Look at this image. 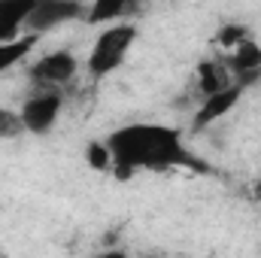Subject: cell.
<instances>
[{
	"label": "cell",
	"instance_id": "cell-1",
	"mask_svg": "<svg viewBox=\"0 0 261 258\" xmlns=\"http://www.w3.org/2000/svg\"><path fill=\"white\" fill-rule=\"evenodd\" d=\"M107 146L113 152L116 179H130L137 170H167V167H192L197 173H210V167L186 149L179 131L167 125L134 122L116 128L107 137Z\"/></svg>",
	"mask_w": 261,
	"mask_h": 258
},
{
	"label": "cell",
	"instance_id": "cell-2",
	"mask_svg": "<svg viewBox=\"0 0 261 258\" xmlns=\"http://www.w3.org/2000/svg\"><path fill=\"white\" fill-rule=\"evenodd\" d=\"M134 40H137V24H130V21H122V24H113V28H107L97 40H94V46H91V55H88V76L91 79H103V76H110V73H116L122 61H125V55H128V49L134 46Z\"/></svg>",
	"mask_w": 261,
	"mask_h": 258
},
{
	"label": "cell",
	"instance_id": "cell-3",
	"mask_svg": "<svg viewBox=\"0 0 261 258\" xmlns=\"http://www.w3.org/2000/svg\"><path fill=\"white\" fill-rule=\"evenodd\" d=\"M61 107H64L61 91L58 88H49V85H40V91L31 94L24 100V107L18 110L21 113V122H24V131L28 134H37V137L49 134V131L55 128L58 116H61Z\"/></svg>",
	"mask_w": 261,
	"mask_h": 258
},
{
	"label": "cell",
	"instance_id": "cell-4",
	"mask_svg": "<svg viewBox=\"0 0 261 258\" xmlns=\"http://www.w3.org/2000/svg\"><path fill=\"white\" fill-rule=\"evenodd\" d=\"M82 15H88V9H85V3L82 0H40L37 6H34V12L28 15V34H46V31H55V28H61L67 21H76V18H82Z\"/></svg>",
	"mask_w": 261,
	"mask_h": 258
},
{
	"label": "cell",
	"instance_id": "cell-5",
	"mask_svg": "<svg viewBox=\"0 0 261 258\" xmlns=\"http://www.w3.org/2000/svg\"><path fill=\"white\" fill-rule=\"evenodd\" d=\"M76 70H79L76 55H73V52H67V49H55V52H49V55L37 58V61L31 64V70H28V76H31L37 85L61 88V85H67V82L76 76Z\"/></svg>",
	"mask_w": 261,
	"mask_h": 258
},
{
	"label": "cell",
	"instance_id": "cell-6",
	"mask_svg": "<svg viewBox=\"0 0 261 258\" xmlns=\"http://www.w3.org/2000/svg\"><path fill=\"white\" fill-rule=\"evenodd\" d=\"M243 91H246L243 85L231 82V85H225V88H219V91H213V94H203V100H200V107H197L195 119H192V131L200 134V131H206L210 125H216L222 116H228V113L240 104Z\"/></svg>",
	"mask_w": 261,
	"mask_h": 258
},
{
	"label": "cell",
	"instance_id": "cell-7",
	"mask_svg": "<svg viewBox=\"0 0 261 258\" xmlns=\"http://www.w3.org/2000/svg\"><path fill=\"white\" fill-rule=\"evenodd\" d=\"M225 67H228V73H231V79L237 85H243V88L258 85L261 82V46L252 37H246L240 46H234L228 52Z\"/></svg>",
	"mask_w": 261,
	"mask_h": 258
},
{
	"label": "cell",
	"instance_id": "cell-8",
	"mask_svg": "<svg viewBox=\"0 0 261 258\" xmlns=\"http://www.w3.org/2000/svg\"><path fill=\"white\" fill-rule=\"evenodd\" d=\"M37 3L40 0H0V43H9L21 34Z\"/></svg>",
	"mask_w": 261,
	"mask_h": 258
},
{
	"label": "cell",
	"instance_id": "cell-9",
	"mask_svg": "<svg viewBox=\"0 0 261 258\" xmlns=\"http://www.w3.org/2000/svg\"><path fill=\"white\" fill-rule=\"evenodd\" d=\"M137 9H140V0H94L88 6L85 21L88 24H107V21H116V18L130 15Z\"/></svg>",
	"mask_w": 261,
	"mask_h": 258
},
{
	"label": "cell",
	"instance_id": "cell-10",
	"mask_svg": "<svg viewBox=\"0 0 261 258\" xmlns=\"http://www.w3.org/2000/svg\"><path fill=\"white\" fill-rule=\"evenodd\" d=\"M231 82H234V79H231L228 67L222 64V61L206 58V61L197 64V91H200V97H203V94H213V91H219V88H225V85H231Z\"/></svg>",
	"mask_w": 261,
	"mask_h": 258
},
{
	"label": "cell",
	"instance_id": "cell-11",
	"mask_svg": "<svg viewBox=\"0 0 261 258\" xmlns=\"http://www.w3.org/2000/svg\"><path fill=\"white\" fill-rule=\"evenodd\" d=\"M34 46H37V34H24V37H15L9 43H0V73L15 64H21L31 55Z\"/></svg>",
	"mask_w": 261,
	"mask_h": 258
},
{
	"label": "cell",
	"instance_id": "cell-12",
	"mask_svg": "<svg viewBox=\"0 0 261 258\" xmlns=\"http://www.w3.org/2000/svg\"><path fill=\"white\" fill-rule=\"evenodd\" d=\"M85 161H88L91 170L110 173V170H113V152H110L107 140H91V143L85 146Z\"/></svg>",
	"mask_w": 261,
	"mask_h": 258
},
{
	"label": "cell",
	"instance_id": "cell-13",
	"mask_svg": "<svg viewBox=\"0 0 261 258\" xmlns=\"http://www.w3.org/2000/svg\"><path fill=\"white\" fill-rule=\"evenodd\" d=\"M246 37H252L246 24H240V21H228V24H222V28L216 31V37H213V43L231 52V49H234V46H240V43H243Z\"/></svg>",
	"mask_w": 261,
	"mask_h": 258
},
{
	"label": "cell",
	"instance_id": "cell-14",
	"mask_svg": "<svg viewBox=\"0 0 261 258\" xmlns=\"http://www.w3.org/2000/svg\"><path fill=\"white\" fill-rule=\"evenodd\" d=\"M21 134H28L24 122H21V113L0 107V140H18Z\"/></svg>",
	"mask_w": 261,
	"mask_h": 258
},
{
	"label": "cell",
	"instance_id": "cell-15",
	"mask_svg": "<svg viewBox=\"0 0 261 258\" xmlns=\"http://www.w3.org/2000/svg\"><path fill=\"white\" fill-rule=\"evenodd\" d=\"M252 197L261 203V179H255V183H252Z\"/></svg>",
	"mask_w": 261,
	"mask_h": 258
}]
</instances>
